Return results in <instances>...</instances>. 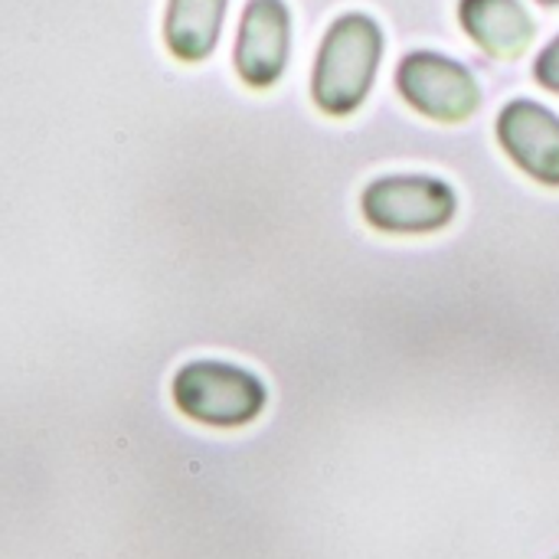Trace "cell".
Returning a JSON list of instances; mask_svg holds the SVG:
<instances>
[{"label":"cell","mask_w":559,"mask_h":559,"mask_svg":"<svg viewBox=\"0 0 559 559\" xmlns=\"http://www.w3.org/2000/svg\"><path fill=\"white\" fill-rule=\"evenodd\" d=\"M383 59V29L367 13L337 16L318 49L311 72V98L324 115H354L377 79Z\"/></svg>","instance_id":"cell-1"},{"label":"cell","mask_w":559,"mask_h":559,"mask_svg":"<svg viewBox=\"0 0 559 559\" xmlns=\"http://www.w3.org/2000/svg\"><path fill=\"white\" fill-rule=\"evenodd\" d=\"M174 406L213 429H239L262 416L265 409V383L246 367L226 360H193L174 373L170 383Z\"/></svg>","instance_id":"cell-2"},{"label":"cell","mask_w":559,"mask_h":559,"mask_svg":"<svg viewBox=\"0 0 559 559\" xmlns=\"http://www.w3.org/2000/svg\"><path fill=\"white\" fill-rule=\"evenodd\" d=\"M364 219L380 233L419 236L445 229L459 213L455 190L429 174H390L367 183L360 197Z\"/></svg>","instance_id":"cell-3"},{"label":"cell","mask_w":559,"mask_h":559,"mask_svg":"<svg viewBox=\"0 0 559 559\" xmlns=\"http://www.w3.org/2000/svg\"><path fill=\"white\" fill-rule=\"evenodd\" d=\"M396 88L419 115L445 124L472 118L481 105V85L472 69L429 49L403 56L396 66Z\"/></svg>","instance_id":"cell-4"},{"label":"cell","mask_w":559,"mask_h":559,"mask_svg":"<svg viewBox=\"0 0 559 559\" xmlns=\"http://www.w3.org/2000/svg\"><path fill=\"white\" fill-rule=\"evenodd\" d=\"M292 52V10L285 0H249L236 36V72L249 88H272Z\"/></svg>","instance_id":"cell-5"},{"label":"cell","mask_w":559,"mask_h":559,"mask_svg":"<svg viewBox=\"0 0 559 559\" xmlns=\"http://www.w3.org/2000/svg\"><path fill=\"white\" fill-rule=\"evenodd\" d=\"M504 154L537 183L559 187V118L534 98H514L498 115Z\"/></svg>","instance_id":"cell-6"},{"label":"cell","mask_w":559,"mask_h":559,"mask_svg":"<svg viewBox=\"0 0 559 559\" xmlns=\"http://www.w3.org/2000/svg\"><path fill=\"white\" fill-rule=\"evenodd\" d=\"M462 29L495 59H518L534 43L537 23L521 0H459Z\"/></svg>","instance_id":"cell-7"},{"label":"cell","mask_w":559,"mask_h":559,"mask_svg":"<svg viewBox=\"0 0 559 559\" xmlns=\"http://www.w3.org/2000/svg\"><path fill=\"white\" fill-rule=\"evenodd\" d=\"M229 0H167L164 43L180 62H203L213 56Z\"/></svg>","instance_id":"cell-8"},{"label":"cell","mask_w":559,"mask_h":559,"mask_svg":"<svg viewBox=\"0 0 559 559\" xmlns=\"http://www.w3.org/2000/svg\"><path fill=\"white\" fill-rule=\"evenodd\" d=\"M534 79H537L544 88L559 92V36L554 43H547L544 52L537 56V62H534Z\"/></svg>","instance_id":"cell-9"},{"label":"cell","mask_w":559,"mask_h":559,"mask_svg":"<svg viewBox=\"0 0 559 559\" xmlns=\"http://www.w3.org/2000/svg\"><path fill=\"white\" fill-rule=\"evenodd\" d=\"M540 3H547V7H554V3H559V0H540Z\"/></svg>","instance_id":"cell-10"}]
</instances>
